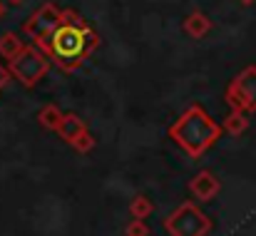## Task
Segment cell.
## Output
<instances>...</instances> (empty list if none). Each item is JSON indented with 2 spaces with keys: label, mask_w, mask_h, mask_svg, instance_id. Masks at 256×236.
I'll list each match as a JSON object with an SVG mask.
<instances>
[{
  "label": "cell",
  "mask_w": 256,
  "mask_h": 236,
  "mask_svg": "<svg viewBox=\"0 0 256 236\" xmlns=\"http://www.w3.org/2000/svg\"><path fill=\"white\" fill-rule=\"evenodd\" d=\"M97 45H100V38L94 30H80L65 22H60L45 40L38 42V48L45 50L52 58V62L65 72L78 70L87 55L97 50Z\"/></svg>",
  "instance_id": "1"
},
{
  "label": "cell",
  "mask_w": 256,
  "mask_h": 236,
  "mask_svg": "<svg viewBox=\"0 0 256 236\" xmlns=\"http://www.w3.org/2000/svg\"><path fill=\"white\" fill-rule=\"evenodd\" d=\"M170 137L189 157L196 159L216 144V140L222 137V124H216L202 104H192L170 127Z\"/></svg>",
  "instance_id": "2"
},
{
  "label": "cell",
  "mask_w": 256,
  "mask_h": 236,
  "mask_svg": "<svg viewBox=\"0 0 256 236\" xmlns=\"http://www.w3.org/2000/svg\"><path fill=\"white\" fill-rule=\"evenodd\" d=\"M8 72L10 78H15L22 87H35L40 80L50 72V60L48 55L35 48V45H25L12 60H8Z\"/></svg>",
  "instance_id": "3"
},
{
  "label": "cell",
  "mask_w": 256,
  "mask_h": 236,
  "mask_svg": "<svg viewBox=\"0 0 256 236\" xmlns=\"http://www.w3.org/2000/svg\"><path fill=\"white\" fill-rule=\"evenodd\" d=\"M164 229L170 236H209L212 219L196 204L184 202L164 219Z\"/></svg>",
  "instance_id": "4"
},
{
  "label": "cell",
  "mask_w": 256,
  "mask_h": 236,
  "mask_svg": "<svg viewBox=\"0 0 256 236\" xmlns=\"http://www.w3.org/2000/svg\"><path fill=\"white\" fill-rule=\"evenodd\" d=\"M224 100L232 110L256 112V65L244 68L236 78L232 80V84L226 87Z\"/></svg>",
  "instance_id": "5"
},
{
  "label": "cell",
  "mask_w": 256,
  "mask_h": 236,
  "mask_svg": "<svg viewBox=\"0 0 256 236\" xmlns=\"http://www.w3.org/2000/svg\"><path fill=\"white\" fill-rule=\"evenodd\" d=\"M58 25H60V8H58L55 2H45V5H40V8L22 22V35L38 45V42L45 40Z\"/></svg>",
  "instance_id": "6"
},
{
  "label": "cell",
  "mask_w": 256,
  "mask_h": 236,
  "mask_svg": "<svg viewBox=\"0 0 256 236\" xmlns=\"http://www.w3.org/2000/svg\"><path fill=\"white\" fill-rule=\"evenodd\" d=\"M189 192L196 202H212L216 199V194L222 192V182L216 179V174H212L209 169H202L192 182H189Z\"/></svg>",
  "instance_id": "7"
},
{
  "label": "cell",
  "mask_w": 256,
  "mask_h": 236,
  "mask_svg": "<svg viewBox=\"0 0 256 236\" xmlns=\"http://www.w3.org/2000/svg\"><path fill=\"white\" fill-rule=\"evenodd\" d=\"M182 28H184V32H186L192 40H202V38L212 30V20H209V15H206V12L194 10V12H189V15L184 18Z\"/></svg>",
  "instance_id": "8"
},
{
  "label": "cell",
  "mask_w": 256,
  "mask_h": 236,
  "mask_svg": "<svg viewBox=\"0 0 256 236\" xmlns=\"http://www.w3.org/2000/svg\"><path fill=\"white\" fill-rule=\"evenodd\" d=\"M85 130H87L85 122H82L75 112H68V114H62V120H60V124H58V130H55V132H58L68 144H70V142H72L75 137H80Z\"/></svg>",
  "instance_id": "9"
},
{
  "label": "cell",
  "mask_w": 256,
  "mask_h": 236,
  "mask_svg": "<svg viewBox=\"0 0 256 236\" xmlns=\"http://www.w3.org/2000/svg\"><path fill=\"white\" fill-rule=\"evenodd\" d=\"M22 48H25V42L20 40V35H18V32L8 30V32H2V35H0V58H2V60H12Z\"/></svg>",
  "instance_id": "10"
},
{
  "label": "cell",
  "mask_w": 256,
  "mask_h": 236,
  "mask_svg": "<svg viewBox=\"0 0 256 236\" xmlns=\"http://www.w3.org/2000/svg\"><path fill=\"white\" fill-rule=\"evenodd\" d=\"M249 127V120H246V112H239V110H232L222 124V132H229V134H244Z\"/></svg>",
  "instance_id": "11"
},
{
  "label": "cell",
  "mask_w": 256,
  "mask_h": 236,
  "mask_svg": "<svg viewBox=\"0 0 256 236\" xmlns=\"http://www.w3.org/2000/svg\"><path fill=\"white\" fill-rule=\"evenodd\" d=\"M60 120H62V110L58 107V104H45L40 112H38V122L45 127V130H58V124H60Z\"/></svg>",
  "instance_id": "12"
},
{
  "label": "cell",
  "mask_w": 256,
  "mask_h": 236,
  "mask_svg": "<svg viewBox=\"0 0 256 236\" xmlns=\"http://www.w3.org/2000/svg\"><path fill=\"white\" fill-rule=\"evenodd\" d=\"M152 212H154V204H152V199H147L144 194H137V196L130 202V214H132V219H147Z\"/></svg>",
  "instance_id": "13"
},
{
  "label": "cell",
  "mask_w": 256,
  "mask_h": 236,
  "mask_svg": "<svg viewBox=\"0 0 256 236\" xmlns=\"http://www.w3.org/2000/svg\"><path fill=\"white\" fill-rule=\"evenodd\" d=\"M60 22H65V25H72V28H80V30H92L90 28V22H87L85 18L80 15V12H75V10H60Z\"/></svg>",
  "instance_id": "14"
},
{
  "label": "cell",
  "mask_w": 256,
  "mask_h": 236,
  "mask_svg": "<svg viewBox=\"0 0 256 236\" xmlns=\"http://www.w3.org/2000/svg\"><path fill=\"white\" fill-rule=\"evenodd\" d=\"M70 147H72L75 152H80V154L92 152V150H94V137H92V132H90V130H85L80 137H75V140L70 142Z\"/></svg>",
  "instance_id": "15"
},
{
  "label": "cell",
  "mask_w": 256,
  "mask_h": 236,
  "mask_svg": "<svg viewBox=\"0 0 256 236\" xmlns=\"http://www.w3.org/2000/svg\"><path fill=\"white\" fill-rule=\"evenodd\" d=\"M127 236H150V226L144 224V219H132L124 229Z\"/></svg>",
  "instance_id": "16"
},
{
  "label": "cell",
  "mask_w": 256,
  "mask_h": 236,
  "mask_svg": "<svg viewBox=\"0 0 256 236\" xmlns=\"http://www.w3.org/2000/svg\"><path fill=\"white\" fill-rule=\"evenodd\" d=\"M8 84H10V72H8V68L0 65V92H2Z\"/></svg>",
  "instance_id": "17"
},
{
  "label": "cell",
  "mask_w": 256,
  "mask_h": 236,
  "mask_svg": "<svg viewBox=\"0 0 256 236\" xmlns=\"http://www.w3.org/2000/svg\"><path fill=\"white\" fill-rule=\"evenodd\" d=\"M5 12H8V5H5V0H0V20L5 18Z\"/></svg>",
  "instance_id": "18"
},
{
  "label": "cell",
  "mask_w": 256,
  "mask_h": 236,
  "mask_svg": "<svg viewBox=\"0 0 256 236\" xmlns=\"http://www.w3.org/2000/svg\"><path fill=\"white\" fill-rule=\"evenodd\" d=\"M5 2H10V5H22L25 0H5Z\"/></svg>",
  "instance_id": "19"
},
{
  "label": "cell",
  "mask_w": 256,
  "mask_h": 236,
  "mask_svg": "<svg viewBox=\"0 0 256 236\" xmlns=\"http://www.w3.org/2000/svg\"><path fill=\"white\" fill-rule=\"evenodd\" d=\"M239 2H242V5H254L256 0H239Z\"/></svg>",
  "instance_id": "20"
}]
</instances>
